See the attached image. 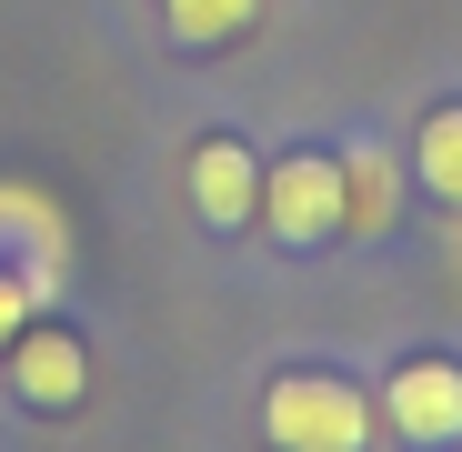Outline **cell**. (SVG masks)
<instances>
[{
    "instance_id": "5",
    "label": "cell",
    "mask_w": 462,
    "mask_h": 452,
    "mask_svg": "<svg viewBox=\"0 0 462 452\" xmlns=\"http://www.w3.org/2000/svg\"><path fill=\"white\" fill-rule=\"evenodd\" d=\"M11 392L31 402V412H70V402H81L91 392V352L81 342H70V332H11Z\"/></svg>"
},
{
    "instance_id": "9",
    "label": "cell",
    "mask_w": 462,
    "mask_h": 452,
    "mask_svg": "<svg viewBox=\"0 0 462 452\" xmlns=\"http://www.w3.org/2000/svg\"><path fill=\"white\" fill-rule=\"evenodd\" d=\"M412 161H422V191L462 211V101L422 111V131H412Z\"/></svg>"
},
{
    "instance_id": "1",
    "label": "cell",
    "mask_w": 462,
    "mask_h": 452,
    "mask_svg": "<svg viewBox=\"0 0 462 452\" xmlns=\"http://www.w3.org/2000/svg\"><path fill=\"white\" fill-rule=\"evenodd\" d=\"M262 432L272 452H372V402L342 372H282L262 392Z\"/></svg>"
},
{
    "instance_id": "4",
    "label": "cell",
    "mask_w": 462,
    "mask_h": 452,
    "mask_svg": "<svg viewBox=\"0 0 462 452\" xmlns=\"http://www.w3.org/2000/svg\"><path fill=\"white\" fill-rule=\"evenodd\" d=\"M0 272H21L41 291H60V272H70V221L31 181H0Z\"/></svg>"
},
{
    "instance_id": "8",
    "label": "cell",
    "mask_w": 462,
    "mask_h": 452,
    "mask_svg": "<svg viewBox=\"0 0 462 452\" xmlns=\"http://www.w3.org/2000/svg\"><path fill=\"white\" fill-rule=\"evenodd\" d=\"M252 21H262V0H162L171 51H231Z\"/></svg>"
},
{
    "instance_id": "3",
    "label": "cell",
    "mask_w": 462,
    "mask_h": 452,
    "mask_svg": "<svg viewBox=\"0 0 462 452\" xmlns=\"http://www.w3.org/2000/svg\"><path fill=\"white\" fill-rule=\"evenodd\" d=\"M382 412H393V432H402L412 452H452V442H462V362L412 352L393 383H382Z\"/></svg>"
},
{
    "instance_id": "6",
    "label": "cell",
    "mask_w": 462,
    "mask_h": 452,
    "mask_svg": "<svg viewBox=\"0 0 462 452\" xmlns=\"http://www.w3.org/2000/svg\"><path fill=\"white\" fill-rule=\"evenodd\" d=\"M191 211L211 221V232H242V221L262 211V161L242 141H201L191 151Z\"/></svg>"
},
{
    "instance_id": "7",
    "label": "cell",
    "mask_w": 462,
    "mask_h": 452,
    "mask_svg": "<svg viewBox=\"0 0 462 452\" xmlns=\"http://www.w3.org/2000/svg\"><path fill=\"white\" fill-rule=\"evenodd\" d=\"M402 221V161L393 151H342V232H393Z\"/></svg>"
},
{
    "instance_id": "2",
    "label": "cell",
    "mask_w": 462,
    "mask_h": 452,
    "mask_svg": "<svg viewBox=\"0 0 462 452\" xmlns=\"http://www.w3.org/2000/svg\"><path fill=\"white\" fill-rule=\"evenodd\" d=\"M262 232L291 242V252L342 242V161L332 151H291V161L262 171Z\"/></svg>"
},
{
    "instance_id": "10",
    "label": "cell",
    "mask_w": 462,
    "mask_h": 452,
    "mask_svg": "<svg viewBox=\"0 0 462 452\" xmlns=\"http://www.w3.org/2000/svg\"><path fill=\"white\" fill-rule=\"evenodd\" d=\"M41 301H51L41 281H21V272H0V352H11V332H21L31 312H41Z\"/></svg>"
}]
</instances>
